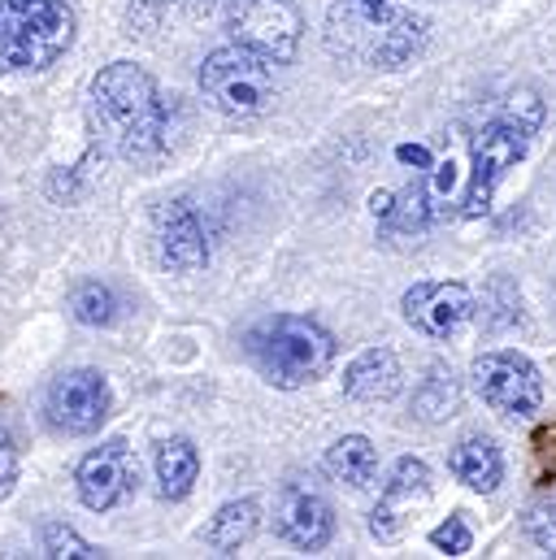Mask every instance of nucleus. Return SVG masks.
<instances>
[{
    "label": "nucleus",
    "mask_w": 556,
    "mask_h": 560,
    "mask_svg": "<svg viewBox=\"0 0 556 560\" xmlns=\"http://www.w3.org/2000/svg\"><path fill=\"white\" fill-rule=\"evenodd\" d=\"M465 178H470V161L461 156V152H448L439 165L430 161V170H426V205H430V218H443L456 200H461V191H465Z\"/></svg>",
    "instance_id": "20"
},
{
    "label": "nucleus",
    "mask_w": 556,
    "mask_h": 560,
    "mask_svg": "<svg viewBox=\"0 0 556 560\" xmlns=\"http://www.w3.org/2000/svg\"><path fill=\"white\" fill-rule=\"evenodd\" d=\"M257 526H262V504L257 500H231V504H222L213 517H209V526L200 530V539H205V548H213V552H240L253 535H257Z\"/></svg>",
    "instance_id": "17"
},
{
    "label": "nucleus",
    "mask_w": 556,
    "mask_h": 560,
    "mask_svg": "<svg viewBox=\"0 0 556 560\" xmlns=\"http://www.w3.org/2000/svg\"><path fill=\"white\" fill-rule=\"evenodd\" d=\"M39 544H44V557L53 560H96L101 552L92 548V544H83L70 526H61V522H48L44 530H39Z\"/></svg>",
    "instance_id": "23"
},
{
    "label": "nucleus",
    "mask_w": 556,
    "mask_h": 560,
    "mask_svg": "<svg viewBox=\"0 0 556 560\" xmlns=\"http://www.w3.org/2000/svg\"><path fill=\"white\" fill-rule=\"evenodd\" d=\"M300 13L291 0H240L231 13V35L240 48L266 57L270 66H282L300 48Z\"/></svg>",
    "instance_id": "8"
},
{
    "label": "nucleus",
    "mask_w": 556,
    "mask_h": 560,
    "mask_svg": "<svg viewBox=\"0 0 556 560\" xmlns=\"http://www.w3.org/2000/svg\"><path fill=\"white\" fill-rule=\"evenodd\" d=\"M248 357L275 387H304L317 383L335 365V339L296 313H275L248 330Z\"/></svg>",
    "instance_id": "2"
},
{
    "label": "nucleus",
    "mask_w": 556,
    "mask_h": 560,
    "mask_svg": "<svg viewBox=\"0 0 556 560\" xmlns=\"http://www.w3.org/2000/svg\"><path fill=\"white\" fill-rule=\"evenodd\" d=\"M417 418L421 421H443L456 413V383H452V374L443 378V374H435V378H426V387L417 392Z\"/></svg>",
    "instance_id": "22"
},
{
    "label": "nucleus",
    "mask_w": 556,
    "mask_h": 560,
    "mask_svg": "<svg viewBox=\"0 0 556 560\" xmlns=\"http://www.w3.org/2000/svg\"><path fill=\"white\" fill-rule=\"evenodd\" d=\"M396 156H401L405 165H417V170H430V152H426V148H417V143H401V148H396Z\"/></svg>",
    "instance_id": "29"
},
{
    "label": "nucleus",
    "mask_w": 556,
    "mask_h": 560,
    "mask_svg": "<svg viewBox=\"0 0 556 560\" xmlns=\"http://www.w3.org/2000/svg\"><path fill=\"white\" fill-rule=\"evenodd\" d=\"M426 22L405 9H379L370 0H344L331 9V48L361 57L379 70H401L417 48H421Z\"/></svg>",
    "instance_id": "3"
},
{
    "label": "nucleus",
    "mask_w": 556,
    "mask_h": 560,
    "mask_svg": "<svg viewBox=\"0 0 556 560\" xmlns=\"http://www.w3.org/2000/svg\"><path fill=\"white\" fill-rule=\"evenodd\" d=\"M405 387V370L392 348H370L344 370V396L357 405H387Z\"/></svg>",
    "instance_id": "15"
},
{
    "label": "nucleus",
    "mask_w": 556,
    "mask_h": 560,
    "mask_svg": "<svg viewBox=\"0 0 556 560\" xmlns=\"http://www.w3.org/2000/svg\"><path fill=\"white\" fill-rule=\"evenodd\" d=\"M109 405H114V396H109V383L101 370H70L48 387L44 413L61 434H92L105 425Z\"/></svg>",
    "instance_id": "10"
},
{
    "label": "nucleus",
    "mask_w": 556,
    "mask_h": 560,
    "mask_svg": "<svg viewBox=\"0 0 556 560\" xmlns=\"http://www.w3.org/2000/svg\"><path fill=\"white\" fill-rule=\"evenodd\" d=\"M200 478V452L192 439H165L157 447V487L165 500H187Z\"/></svg>",
    "instance_id": "18"
},
{
    "label": "nucleus",
    "mask_w": 556,
    "mask_h": 560,
    "mask_svg": "<svg viewBox=\"0 0 556 560\" xmlns=\"http://www.w3.org/2000/svg\"><path fill=\"white\" fill-rule=\"evenodd\" d=\"M392 200H396L392 191H374V196H370V205H374V213H379V218H387V209H392Z\"/></svg>",
    "instance_id": "30"
},
{
    "label": "nucleus",
    "mask_w": 556,
    "mask_h": 560,
    "mask_svg": "<svg viewBox=\"0 0 556 560\" xmlns=\"http://www.w3.org/2000/svg\"><path fill=\"white\" fill-rule=\"evenodd\" d=\"M448 469H452V478L465 482L470 491L491 495V491L500 487V478H505V456H500V447H496L491 439L470 434V439H461V443L448 452Z\"/></svg>",
    "instance_id": "16"
},
{
    "label": "nucleus",
    "mask_w": 556,
    "mask_h": 560,
    "mask_svg": "<svg viewBox=\"0 0 556 560\" xmlns=\"http://www.w3.org/2000/svg\"><path fill=\"white\" fill-rule=\"evenodd\" d=\"M139 482L136 456L123 439H109L101 443L96 452H88L74 469V487H79V500L92 509V513H105L114 504H123Z\"/></svg>",
    "instance_id": "11"
},
{
    "label": "nucleus",
    "mask_w": 556,
    "mask_h": 560,
    "mask_svg": "<svg viewBox=\"0 0 556 560\" xmlns=\"http://www.w3.org/2000/svg\"><path fill=\"white\" fill-rule=\"evenodd\" d=\"M70 308H74V317L83 322V326H114L118 322V295H114V287H105V282H79L74 287V295H70Z\"/></svg>",
    "instance_id": "21"
},
{
    "label": "nucleus",
    "mask_w": 556,
    "mask_h": 560,
    "mask_svg": "<svg viewBox=\"0 0 556 560\" xmlns=\"http://www.w3.org/2000/svg\"><path fill=\"white\" fill-rule=\"evenodd\" d=\"M326 474L335 482H348V487H370L379 478V452L366 434H344L331 452H326Z\"/></svg>",
    "instance_id": "19"
},
{
    "label": "nucleus",
    "mask_w": 556,
    "mask_h": 560,
    "mask_svg": "<svg viewBox=\"0 0 556 560\" xmlns=\"http://www.w3.org/2000/svg\"><path fill=\"white\" fill-rule=\"evenodd\" d=\"M13 478H18V443H13V434L0 425V500L9 495Z\"/></svg>",
    "instance_id": "27"
},
{
    "label": "nucleus",
    "mask_w": 556,
    "mask_h": 560,
    "mask_svg": "<svg viewBox=\"0 0 556 560\" xmlns=\"http://www.w3.org/2000/svg\"><path fill=\"white\" fill-rule=\"evenodd\" d=\"M509 118H518V122H526V127L535 131L540 118H544V105L535 101V92H513V96H509Z\"/></svg>",
    "instance_id": "28"
},
{
    "label": "nucleus",
    "mask_w": 556,
    "mask_h": 560,
    "mask_svg": "<svg viewBox=\"0 0 556 560\" xmlns=\"http://www.w3.org/2000/svg\"><path fill=\"white\" fill-rule=\"evenodd\" d=\"M430 495V465L417 460V456H401L387 474V487H383V500L374 504L370 513V535L379 544H392L405 535V513L421 504Z\"/></svg>",
    "instance_id": "13"
},
{
    "label": "nucleus",
    "mask_w": 556,
    "mask_h": 560,
    "mask_svg": "<svg viewBox=\"0 0 556 560\" xmlns=\"http://www.w3.org/2000/svg\"><path fill=\"white\" fill-rule=\"evenodd\" d=\"M200 92L227 118H262L275 105V70L266 57L231 44L205 57Z\"/></svg>",
    "instance_id": "5"
},
{
    "label": "nucleus",
    "mask_w": 556,
    "mask_h": 560,
    "mask_svg": "<svg viewBox=\"0 0 556 560\" xmlns=\"http://www.w3.org/2000/svg\"><path fill=\"white\" fill-rule=\"evenodd\" d=\"M157 253H161V266L178 270V275H192L209 261V244H205V231H200V218L192 213L187 200H165L157 209Z\"/></svg>",
    "instance_id": "14"
},
{
    "label": "nucleus",
    "mask_w": 556,
    "mask_h": 560,
    "mask_svg": "<svg viewBox=\"0 0 556 560\" xmlns=\"http://www.w3.org/2000/svg\"><path fill=\"white\" fill-rule=\"evenodd\" d=\"M430 544H435L443 557H465V552L474 548V535H470L465 517L456 513V517H448L443 526H435V530H430Z\"/></svg>",
    "instance_id": "25"
},
{
    "label": "nucleus",
    "mask_w": 556,
    "mask_h": 560,
    "mask_svg": "<svg viewBox=\"0 0 556 560\" xmlns=\"http://www.w3.org/2000/svg\"><path fill=\"white\" fill-rule=\"evenodd\" d=\"M88 118L92 131L127 161H157L170 148V114L152 74L136 61H114L92 79Z\"/></svg>",
    "instance_id": "1"
},
{
    "label": "nucleus",
    "mask_w": 556,
    "mask_h": 560,
    "mask_svg": "<svg viewBox=\"0 0 556 560\" xmlns=\"http://www.w3.org/2000/svg\"><path fill=\"white\" fill-rule=\"evenodd\" d=\"M275 530L300 552H322L335 535V509L322 491L304 482H287L275 500Z\"/></svg>",
    "instance_id": "12"
},
{
    "label": "nucleus",
    "mask_w": 556,
    "mask_h": 560,
    "mask_svg": "<svg viewBox=\"0 0 556 560\" xmlns=\"http://www.w3.org/2000/svg\"><path fill=\"white\" fill-rule=\"evenodd\" d=\"M74 39L66 0H0V70H48Z\"/></svg>",
    "instance_id": "4"
},
{
    "label": "nucleus",
    "mask_w": 556,
    "mask_h": 560,
    "mask_svg": "<svg viewBox=\"0 0 556 560\" xmlns=\"http://www.w3.org/2000/svg\"><path fill=\"white\" fill-rule=\"evenodd\" d=\"M526 539L540 548V552H553L556 557V509H531L526 522H522Z\"/></svg>",
    "instance_id": "26"
},
{
    "label": "nucleus",
    "mask_w": 556,
    "mask_h": 560,
    "mask_svg": "<svg viewBox=\"0 0 556 560\" xmlns=\"http://www.w3.org/2000/svg\"><path fill=\"white\" fill-rule=\"evenodd\" d=\"M470 374H474V387H478L483 405L505 421H531L544 405V378H540L535 361L513 352V348L483 352Z\"/></svg>",
    "instance_id": "7"
},
{
    "label": "nucleus",
    "mask_w": 556,
    "mask_h": 560,
    "mask_svg": "<svg viewBox=\"0 0 556 560\" xmlns=\"http://www.w3.org/2000/svg\"><path fill=\"white\" fill-rule=\"evenodd\" d=\"M531 127L518 122V118H491L478 136H474V148H470V178H465V191H461V213L465 218H478L491 209V196L500 187V178L526 156L531 148Z\"/></svg>",
    "instance_id": "6"
},
{
    "label": "nucleus",
    "mask_w": 556,
    "mask_h": 560,
    "mask_svg": "<svg viewBox=\"0 0 556 560\" xmlns=\"http://www.w3.org/2000/svg\"><path fill=\"white\" fill-rule=\"evenodd\" d=\"M401 313L417 335L448 343L474 322L478 304H474V291L465 282H414L401 300Z\"/></svg>",
    "instance_id": "9"
},
{
    "label": "nucleus",
    "mask_w": 556,
    "mask_h": 560,
    "mask_svg": "<svg viewBox=\"0 0 556 560\" xmlns=\"http://www.w3.org/2000/svg\"><path fill=\"white\" fill-rule=\"evenodd\" d=\"M387 222H392V231H421V226L430 222V205H426V187H421V183H414V187L401 196V205L392 200Z\"/></svg>",
    "instance_id": "24"
},
{
    "label": "nucleus",
    "mask_w": 556,
    "mask_h": 560,
    "mask_svg": "<svg viewBox=\"0 0 556 560\" xmlns=\"http://www.w3.org/2000/svg\"><path fill=\"white\" fill-rule=\"evenodd\" d=\"M370 4H379V9H401L405 0H370Z\"/></svg>",
    "instance_id": "31"
}]
</instances>
